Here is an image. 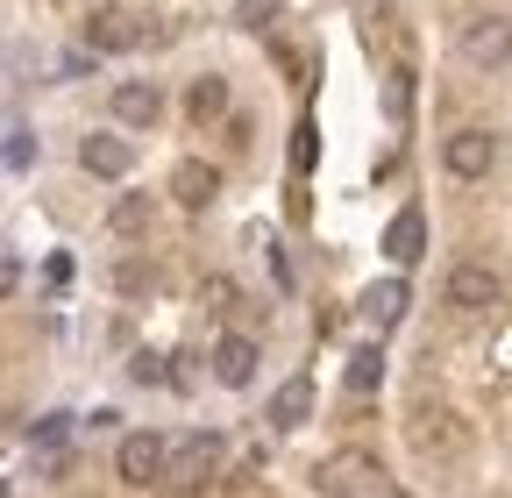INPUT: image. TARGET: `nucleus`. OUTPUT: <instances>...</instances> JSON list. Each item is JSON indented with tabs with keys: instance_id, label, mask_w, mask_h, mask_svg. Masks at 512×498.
Masks as SVG:
<instances>
[{
	"instance_id": "obj_1",
	"label": "nucleus",
	"mask_w": 512,
	"mask_h": 498,
	"mask_svg": "<svg viewBox=\"0 0 512 498\" xmlns=\"http://www.w3.org/2000/svg\"><path fill=\"white\" fill-rule=\"evenodd\" d=\"M214 470H221V434H185L171 449V463H164V484L171 491H207Z\"/></svg>"
},
{
	"instance_id": "obj_5",
	"label": "nucleus",
	"mask_w": 512,
	"mask_h": 498,
	"mask_svg": "<svg viewBox=\"0 0 512 498\" xmlns=\"http://www.w3.org/2000/svg\"><path fill=\"white\" fill-rule=\"evenodd\" d=\"M463 57H470L477 72H498L505 57H512V22H498V15L470 22V29H463Z\"/></svg>"
},
{
	"instance_id": "obj_10",
	"label": "nucleus",
	"mask_w": 512,
	"mask_h": 498,
	"mask_svg": "<svg viewBox=\"0 0 512 498\" xmlns=\"http://www.w3.org/2000/svg\"><path fill=\"white\" fill-rule=\"evenodd\" d=\"M420 249H427V221H420V207H399L392 228H384V257H392V264H420Z\"/></svg>"
},
{
	"instance_id": "obj_12",
	"label": "nucleus",
	"mask_w": 512,
	"mask_h": 498,
	"mask_svg": "<svg viewBox=\"0 0 512 498\" xmlns=\"http://www.w3.org/2000/svg\"><path fill=\"white\" fill-rule=\"evenodd\" d=\"M79 164H86L93 178H121L128 164H136V150H128L121 136H86V143H79Z\"/></svg>"
},
{
	"instance_id": "obj_3",
	"label": "nucleus",
	"mask_w": 512,
	"mask_h": 498,
	"mask_svg": "<svg viewBox=\"0 0 512 498\" xmlns=\"http://www.w3.org/2000/svg\"><path fill=\"white\" fill-rule=\"evenodd\" d=\"M164 463H171L164 434H121V449H114V470L128 484H164Z\"/></svg>"
},
{
	"instance_id": "obj_17",
	"label": "nucleus",
	"mask_w": 512,
	"mask_h": 498,
	"mask_svg": "<svg viewBox=\"0 0 512 498\" xmlns=\"http://www.w3.org/2000/svg\"><path fill=\"white\" fill-rule=\"evenodd\" d=\"M143 221H150V200H143V193H128V200L114 207V228H121V235H136Z\"/></svg>"
},
{
	"instance_id": "obj_8",
	"label": "nucleus",
	"mask_w": 512,
	"mask_h": 498,
	"mask_svg": "<svg viewBox=\"0 0 512 498\" xmlns=\"http://www.w3.org/2000/svg\"><path fill=\"white\" fill-rule=\"evenodd\" d=\"M114 114L128 121V129H150V121L164 114V93H157V79H121V86H114Z\"/></svg>"
},
{
	"instance_id": "obj_20",
	"label": "nucleus",
	"mask_w": 512,
	"mask_h": 498,
	"mask_svg": "<svg viewBox=\"0 0 512 498\" xmlns=\"http://www.w3.org/2000/svg\"><path fill=\"white\" fill-rule=\"evenodd\" d=\"M0 292H15V264L8 257H0Z\"/></svg>"
},
{
	"instance_id": "obj_11",
	"label": "nucleus",
	"mask_w": 512,
	"mask_h": 498,
	"mask_svg": "<svg viewBox=\"0 0 512 498\" xmlns=\"http://www.w3.org/2000/svg\"><path fill=\"white\" fill-rule=\"evenodd\" d=\"M214 378L235 385V392L256 378V342H249V335H221V342H214Z\"/></svg>"
},
{
	"instance_id": "obj_21",
	"label": "nucleus",
	"mask_w": 512,
	"mask_h": 498,
	"mask_svg": "<svg viewBox=\"0 0 512 498\" xmlns=\"http://www.w3.org/2000/svg\"><path fill=\"white\" fill-rule=\"evenodd\" d=\"M399 498H406V491H399Z\"/></svg>"
},
{
	"instance_id": "obj_15",
	"label": "nucleus",
	"mask_w": 512,
	"mask_h": 498,
	"mask_svg": "<svg viewBox=\"0 0 512 498\" xmlns=\"http://www.w3.org/2000/svg\"><path fill=\"white\" fill-rule=\"evenodd\" d=\"M363 314H370L377 328H392V321L406 314V285H399V278H384V285H370V292H363Z\"/></svg>"
},
{
	"instance_id": "obj_16",
	"label": "nucleus",
	"mask_w": 512,
	"mask_h": 498,
	"mask_svg": "<svg viewBox=\"0 0 512 498\" xmlns=\"http://www.w3.org/2000/svg\"><path fill=\"white\" fill-rule=\"evenodd\" d=\"M377 370H384V356H377V349H356V356H349V385L370 392V385H377Z\"/></svg>"
},
{
	"instance_id": "obj_6",
	"label": "nucleus",
	"mask_w": 512,
	"mask_h": 498,
	"mask_svg": "<svg viewBox=\"0 0 512 498\" xmlns=\"http://www.w3.org/2000/svg\"><path fill=\"white\" fill-rule=\"evenodd\" d=\"M448 306H463V314H484V306H498V271L456 264V271H448Z\"/></svg>"
},
{
	"instance_id": "obj_13",
	"label": "nucleus",
	"mask_w": 512,
	"mask_h": 498,
	"mask_svg": "<svg viewBox=\"0 0 512 498\" xmlns=\"http://www.w3.org/2000/svg\"><path fill=\"white\" fill-rule=\"evenodd\" d=\"M271 420L292 434V427H306L313 420V378H285L278 392H271Z\"/></svg>"
},
{
	"instance_id": "obj_4",
	"label": "nucleus",
	"mask_w": 512,
	"mask_h": 498,
	"mask_svg": "<svg viewBox=\"0 0 512 498\" xmlns=\"http://www.w3.org/2000/svg\"><path fill=\"white\" fill-rule=\"evenodd\" d=\"M441 164L456 171V178H484L498 164V136L491 129H456V136L441 143Z\"/></svg>"
},
{
	"instance_id": "obj_9",
	"label": "nucleus",
	"mask_w": 512,
	"mask_h": 498,
	"mask_svg": "<svg viewBox=\"0 0 512 498\" xmlns=\"http://www.w3.org/2000/svg\"><path fill=\"white\" fill-rule=\"evenodd\" d=\"M143 29H136V15L128 8H100V15H86V50L100 57V50H128Z\"/></svg>"
},
{
	"instance_id": "obj_19",
	"label": "nucleus",
	"mask_w": 512,
	"mask_h": 498,
	"mask_svg": "<svg viewBox=\"0 0 512 498\" xmlns=\"http://www.w3.org/2000/svg\"><path fill=\"white\" fill-rule=\"evenodd\" d=\"M278 15V0H242V29H264Z\"/></svg>"
},
{
	"instance_id": "obj_14",
	"label": "nucleus",
	"mask_w": 512,
	"mask_h": 498,
	"mask_svg": "<svg viewBox=\"0 0 512 498\" xmlns=\"http://www.w3.org/2000/svg\"><path fill=\"white\" fill-rule=\"evenodd\" d=\"M185 114H192V121H221V114H228V79H221V72L192 79V86H185Z\"/></svg>"
},
{
	"instance_id": "obj_18",
	"label": "nucleus",
	"mask_w": 512,
	"mask_h": 498,
	"mask_svg": "<svg viewBox=\"0 0 512 498\" xmlns=\"http://www.w3.org/2000/svg\"><path fill=\"white\" fill-rule=\"evenodd\" d=\"M406 107H413V65L399 57V65H392V114L406 121Z\"/></svg>"
},
{
	"instance_id": "obj_7",
	"label": "nucleus",
	"mask_w": 512,
	"mask_h": 498,
	"mask_svg": "<svg viewBox=\"0 0 512 498\" xmlns=\"http://www.w3.org/2000/svg\"><path fill=\"white\" fill-rule=\"evenodd\" d=\"M214 193H221V171H214V164L185 157V164L171 171V200H178V207H192V214H200V207H214Z\"/></svg>"
},
{
	"instance_id": "obj_2",
	"label": "nucleus",
	"mask_w": 512,
	"mask_h": 498,
	"mask_svg": "<svg viewBox=\"0 0 512 498\" xmlns=\"http://www.w3.org/2000/svg\"><path fill=\"white\" fill-rule=\"evenodd\" d=\"M384 470H377V456L370 449H335L328 463L313 470V484H320V498H356V491H370Z\"/></svg>"
}]
</instances>
